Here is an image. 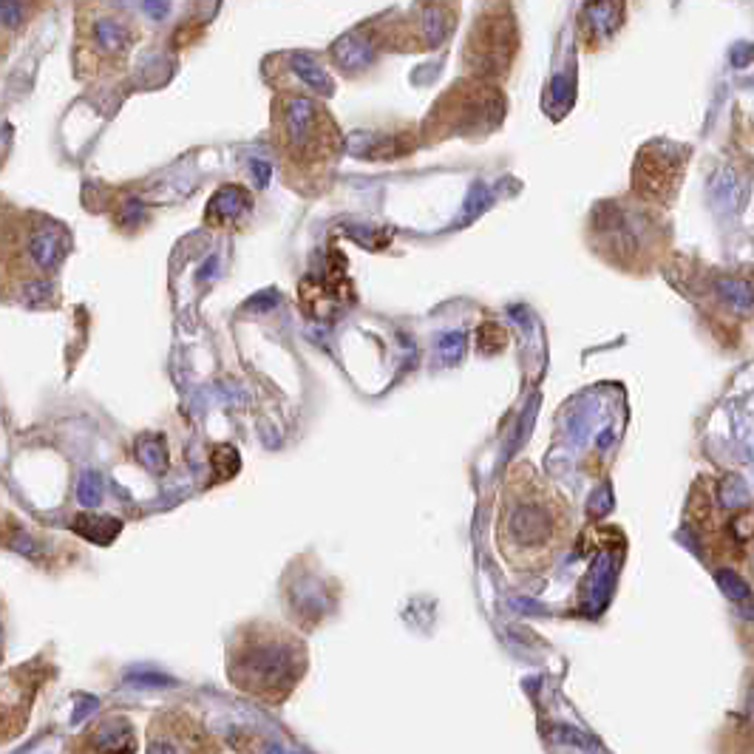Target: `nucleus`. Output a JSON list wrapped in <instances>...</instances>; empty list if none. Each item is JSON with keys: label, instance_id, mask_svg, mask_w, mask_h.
<instances>
[{"label": "nucleus", "instance_id": "nucleus-6", "mask_svg": "<svg viewBox=\"0 0 754 754\" xmlns=\"http://www.w3.org/2000/svg\"><path fill=\"white\" fill-rule=\"evenodd\" d=\"M505 114H508V97L502 86L463 77L434 100L423 134H429V142H443L465 134L488 137L502 125Z\"/></svg>", "mask_w": 754, "mask_h": 754}, {"label": "nucleus", "instance_id": "nucleus-5", "mask_svg": "<svg viewBox=\"0 0 754 754\" xmlns=\"http://www.w3.org/2000/svg\"><path fill=\"white\" fill-rule=\"evenodd\" d=\"M590 250L624 273H650L658 256L669 250L667 219L661 210L635 199H604L593 207L587 224Z\"/></svg>", "mask_w": 754, "mask_h": 754}, {"label": "nucleus", "instance_id": "nucleus-8", "mask_svg": "<svg viewBox=\"0 0 754 754\" xmlns=\"http://www.w3.org/2000/svg\"><path fill=\"white\" fill-rule=\"evenodd\" d=\"M689 148L678 142H650L644 145L633 162L630 176V199L641 205L667 213L675 205L686 176Z\"/></svg>", "mask_w": 754, "mask_h": 754}, {"label": "nucleus", "instance_id": "nucleus-9", "mask_svg": "<svg viewBox=\"0 0 754 754\" xmlns=\"http://www.w3.org/2000/svg\"><path fill=\"white\" fill-rule=\"evenodd\" d=\"M40 686V678L35 669H15L3 684H0V746L18 737L29 720L35 692Z\"/></svg>", "mask_w": 754, "mask_h": 754}, {"label": "nucleus", "instance_id": "nucleus-4", "mask_svg": "<svg viewBox=\"0 0 754 754\" xmlns=\"http://www.w3.org/2000/svg\"><path fill=\"white\" fill-rule=\"evenodd\" d=\"M737 480L701 474L686 499V528L709 565L749 573L752 562V502L732 497Z\"/></svg>", "mask_w": 754, "mask_h": 754}, {"label": "nucleus", "instance_id": "nucleus-12", "mask_svg": "<svg viewBox=\"0 0 754 754\" xmlns=\"http://www.w3.org/2000/svg\"><path fill=\"white\" fill-rule=\"evenodd\" d=\"M94 40L100 43V49L111 57H122L131 49V32L122 20L100 18L94 23Z\"/></svg>", "mask_w": 754, "mask_h": 754}, {"label": "nucleus", "instance_id": "nucleus-2", "mask_svg": "<svg viewBox=\"0 0 754 754\" xmlns=\"http://www.w3.org/2000/svg\"><path fill=\"white\" fill-rule=\"evenodd\" d=\"M270 148L281 182L298 196H318L335 179L346 139L324 97L295 86L275 91Z\"/></svg>", "mask_w": 754, "mask_h": 754}, {"label": "nucleus", "instance_id": "nucleus-13", "mask_svg": "<svg viewBox=\"0 0 754 754\" xmlns=\"http://www.w3.org/2000/svg\"><path fill=\"white\" fill-rule=\"evenodd\" d=\"M120 522L117 519H111V516H91V514H80L74 516V522H71V531L80 533V536H86L91 542H97V545H108L117 533H120Z\"/></svg>", "mask_w": 754, "mask_h": 754}, {"label": "nucleus", "instance_id": "nucleus-11", "mask_svg": "<svg viewBox=\"0 0 754 754\" xmlns=\"http://www.w3.org/2000/svg\"><path fill=\"white\" fill-rule=\"evenodd\" d=\"M29 253L35 258L37 267L52 270L54 264L63 258V253H66V233L57 230L54 224L40 227L35 236H32V241H29Z\"/></svg>", "mask_w": 754, "mask_h": 754}, {"label": "nucleus", "instance_id": "nucleus-15", "mask_svg": "<svg viewBox=\"0 0 754 754\" xmlns=\"http://www.w3.org/2000/svg\"><path fill=\"white\" fill-rule=\"evenodd\" d=\"M0 23L9 26V29L20 26V23H23V6H20V3H12V0H3V3H0Z\"/></svg>", "mask_w": 754, "mask_h": 754}, {"label": "nucleus", "instance_id": "nucleus-1", "mask_svg": "<svg viewBox=\"0 0 754 754\" xmlns=\"http://www.w3.org/2000/svg\"><path fill=\"white\" fill-rule=\"evenodd\" d=\"M576 508L531 460L505 471L494 505V548L516 576H545L565 559L576 539Z\"/></svg>", "mask_w": 754, "mask_h": 754}, {"label": "nucleus", "instance_id": "nucleus-7", "mask_svg": "<svg viewBox=\"0 0 754 754\" xmlns=\"http://www.w3.org/2000/svg\"><path fill=\"white\" fill-rule=\"evenodd\" d=\"M519 23L511 3L480 6L474 23L468 26L460 49V69L468 80H482L502 86L519 57Z\"/></svg>", "mask_w": 754, "mask_h": 754}, {"label": "nucleus", "instance_id": "nucleus-10", "mask_svg": "<svg viewBox=\"0 0 754 754\" xmlns=\"http://www.w3.org/2000/svg\"><path fill=\"white\" fill-rule=\"evenodd\" d=\"M151 754H216V743L185 715H162L151 726Z\"/></svg>", "mask_w": 754, "mask_h": 754}, {"label": "nucleus", "instance_id": "nucleus-14", "mask_svg": "<svg viewBox=\"0 0 754 754\" xmlns=\"http://www.w3.org/2000/svg\"><path fill=\"white\" fill-rule=\"evenodd\" d=\"M77 497H80L83 505H97V502H100V477H97L94 471H88L86 477L80 480Z\"/></svg>", "mask_w": 754, "mask_h": 754}, {"label": "nucleus", "instance_id": "nucleus-3", "mask_svg": "<svg viewBox=\"0 0 754 754\" xmlns=\"http://www.w3.org/2000/svg\"><path fill=\"white\" fill-rule=\"evenodd\" d=\"M307 675V641L273 621L239 627L227 647V678L239 692L278 706Z\"/></svg>", "mask_w": 754, "mask_h": 754}]
</instances>
